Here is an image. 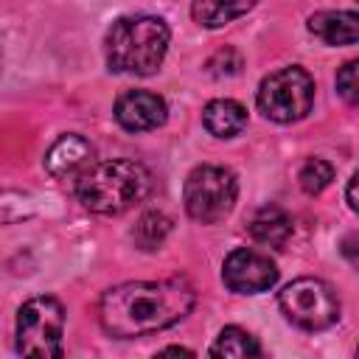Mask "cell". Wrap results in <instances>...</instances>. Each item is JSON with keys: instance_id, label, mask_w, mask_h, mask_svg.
<instances>
[{"instance_id": "obj_6", "label": "cell", "mask_w": 359, "mask_h": 359, "mask_svg": "<svg viewBox=\"0 0 359 359\" xmlns=\"http://www.w3.org/2000/svg\"><path fill=\"white\" fill-rule=\"evenodd\" d=\"M314 104V79L292 65L269 73L258 87V109L275 123H294L311 112Z\"/></svg>"}, {"instance_id": "obj_9", "label": "cell", "mask_w": 359, "mask_h": 359, "mask_svg": "<svg viewBox=\"0 0 359 359\" xmlns=\"http://www.w3.org/2000/svg\"><path fill=\"white\" fill-rule=\"evenodd\" d=\"M168 118V107L157 93L149 90H126L115 101V121L126 132H149L163 126Z\"/></svg>"}, {"instance_id": "obj_13", "label": "cell", "mask_w": 359, "mask_h": 359, "mask_svg": "<svg viewBox=\"0 0 359 359\" xmlns=\"http://www.w3.org/2000/svg\"><path fill=\"white\" fill-rule=\"evenodd\" d=\"M202 123L213 137H236L247 126V109L233 98H216L202 109Z\"/></svg>"}, {"instance_id": "obj_7", "label": "cell", "mask_w": 359, "mask_h": 359, "mask_svg": "<svg viewBox=\"0 0 359 359\" xmlns=\"http://www.w3.org/2000/svg\"><path fill=\"white\" fill-rule=\"evenodd\" d=\"M283 317L303 331H323L339 320V297L320 278H297L278 294Z\"/></svg>"}, {"instance_id": "obj_21", "label": "cell", "mask_w": 359, "mask_h": 359, "mask_svg": "<svg viewBox=\"0 0 359 359\" xmlns=\"http://www.w3.org/2000/svg\"><path fill=\"white\" fill-rule=\"evenodd\" d=\"M345 196H348V205L359 213V171L351 177V182H348V191H345Z\"/></svg>"}, {"instance_id": "obj_24", "label": "cell", "mask_w": 359, "mask_h": 359, "mask_svg": "<svg viewBox=\"0 0 359 359\" xmlns=\"http://www.w3.org/2000/svg\"><path fill=\"white\" fill-rule=\"evenodd\" d=\"M356 3H359V0H356Z\"/></svg>"}, {"instance_id": "obj_1", "label": "cell", "mask_w": 359, "mask_h": 359, "mask_svg": "<svg viewBox=\"0 0 359 359\" xmlns=\"http://www.w3.org/2000/svg\"><path fill=\"white\" fill-rule=\"evenodd\" d=\"M196 303L185 278L129 280L107 289L98 303V323L109 337L132 339L180 323Z\"/></svg>"}, {"instance_id": "obj_17", "label": "cell", "mask_w": 359, "mask_h": 359, "mask_svg": "<svg viewBox=\"0 0 359 359\" xmlns=\"http://www.w3.org/2000/svg\"><path fill=\"white\" fill-rule=\"evenodd\" d=\"M331 180H334V165L323 157H309L297 171V182L309 196L323 194L331 185Z\"/></svg>"}, {"instance_id": "obj_15", "label": "cell", "mask_w": 359, "mask_h": 359, "mask_svg": "<svg viewBox=\"0 0 359 359\" xmlns=\"http://www.w3.org/2000/svg\"><path fill=\"white\" fill-rule=\"evenodd\" d=\"M210 353L213 356H233V359H247V356H261V345L258 339L238 328V325H227L219 331L216 342L210 345Z\"/></svg>"}, {"instance_id": "obj_14", "label": "cell", "mask_w": 359, "mask_h": 359, "mask_svg": "<svg viewBox=\"0 0 359 359\" xmlns=\"http://www.w3.org/2000/svg\"><path fill=\"white\" fill-rule=\"evenodd\" d=\"M255 3L258 0H194L191 14L202 28H222L252 11Z\"/></svg>"}, {"instance_id": "obj_8", "label": "cell", "mask_w": 359, "mask_h": 359, "mask_svg": "<svg viewBox=\"0 0 359 359\" xmlns=\"http://www.w3.org/2000/svg\"><path fill=\"white\" fill-rule=\"evenodd\" d=\"M222 280L236 294H258L275 286L278 266L266 252L252 250V247H238L224 258Z\"/></svg>"}, {"instance_id": "obj_22", "label": "cell", "mask_w": 359, "mask_h": 359, "mask_svg": "<svg viewBox=\"0 0 359 359\" xmlns=\"http://www.w3.org/2000/svg\"><path fill=\"white\" fill-rule=\"evenodd\" d=\"M163 353H185V356H191L194 351H188V348H180V345H171V348H165Z\"/></svg>"}, {"instance_id": "obj_3", "label": "cell", "mask_w": 359, "mask_h": 359, "mask_svg": "<svg viewBox=\"0 0 359 359\" xmlns=\"http://www.w3.org/2000/svg\"><path fill=\"white\" fill-rule=\"evenodd\" d=\"M149 188L151 174L146 165L135 160H101L79 177L76 196L93 213L118 216L135 208L149 194Z\"/></svg>"}, {"instance_id": "obj_5", "label": "cell", "mask_w": 359, "mask_h": 359, "mask_svg": "<svg viewBox=\"0 0 359 359\" xmlns=\"http://www.w3.org/2000/svg\"><path fill=\"white\" fill-rule=\"evenodd\" d=\"M238 196V180L224 165H196L182 185V202L194 222L216 224L222 222Z\"/></svg>"}, {"instance_id": "obj_12", "label": "cell", "mask_w": 359, "mask_h": 359, "mask_svg": "<svg viewBox=\"0 0 359 359\" xmlns=\"http://www.w3.org/2000/svg\"><path fill=\"white\" fill-rule=\"evenodd\" d=\"M247 233L252 236V241H258L264 247H283L292 238V219L283 208L264 205L250 216Z\"/></svg>"}, {"instance_id": "obj_23", "label": "cell", "mask_w": 359, "mask_h": 359, "mask_svg": "<svg viewBox=\"0 0 359 359\" xmlns=\"http://www.w3.org/2000/svg\"><path fill=\"white\" fill-rule=\"evenodd\" d=\"M356 353H359V348H356Z\"/></svg>"}, {"instance_id": "obj_11", "label": "cell", "mask_w": 359, "mask_h": 359, "mask_svg": "<svg viewBox=\"0 0 359 359\" xmlns=\"http://www.w3.org/2000/svg\"><path fill=\"white\" fill-rule=\"evenodd\" d=\"M309 31L325 45H353L359 42V14L356 11H317L309 17Z\"/></svg>"}, {"instance_id": "obj_4", "label": "cell", "mask_w": 359, "mask_h": 359, "mask_svg": "<svg viewBox=\"0 0 359 359\" xmlns=\"http://www.w3.org/2000/svg\"><path fill=\"white\" fill-rule=\"evenodd\" d=\"M17 353L36 359H59L65 337V306L50 297H31L17 311Z\"/></svg>"}, {"instance_id": "obj_10", "label": "cell", "mask_w": 359, "mask_h": 359, "mask_svg": "<svg viewBox=\"0 0 359 359\" xmlns=\"http://www.w3.org/2000/svg\"><path fill=\"white\" fill-rule=\"evenodd\" d=\"M93 163V146L81 135H62L45 154V171L56 180L81 177Z\"/></svg>"}, {"instance_id": "obj_19", "label": "cell", "mask_w": 359, "mask_h": 359, "mask_svg": "<svg viewBox=\"0 0 359 359\" xmlns=\"http://www.w3.org/2000/svg\"><path fill=\"white\" fill-rule=\"evenodd\" d=\"M238 70H241V53L233 50V48H222V50H216V53L208 59V73L216 76V79L236 76Z\"/></svg>"}, {"instance_id": "obj_2", "label": "cell", "mask_w": 359, "mask_h": 359, "mask_svg": "<svg viewBox=\"0 0 359 359\" xmlns=\"http://www.w3.org/2000/svg\"><path fill=\"white\" fill-rule=\"evenodd\" d=\"M168 42H171V31L160 17H149V14L121 17L109 25L104 39L107 65L115 73L151 76L160 70Z\"/></svg>"}, {"instance_id": "obj_20", "label": "cell", "mask_w": 359, "mask_h": 359, "mask_svg": "<svg viewBox=\"0 0 359 359\" xmlns=\"http://www.w3.org/2000/svg\"><path fill=\"white\" fill-rule=\"evenodd\" d=\"M339 252H342V258H345L351 266L359 269V230L348 233V236L339 241Z\"/></svg>"}, {"instance_id": "obj_16", "label": "cell", "mask_w": 359, "mask_h": 359, "mask_svg": "<svg viewBox=\"0 0 359 359\" xmlns=\"http://www.w3.org/2000/svg\"><path fill=\"white\" fill-rule=\"evenodd\" d=\"M168 233H171V219L165 213H160V210H149V213H143L137 219V224L132 230V238H135V244L140 250L151 252V250L163 247V241L168 238Z\"/></svg>"}, {"instance_id": "obj_18", "label": "cell", "mask_w": 359, "mask_h": 359, "mask_svg": "<svg viewBox=\"0 0 359 359\" xmlns=\"http://www.w3.org/2000/svg\"><path fill=\"white\" fill-rule=\"evenodd\" d=\"M337 93L342 101L359 107V59H351L337 70Z\"/></svg>"}]
</instances>
